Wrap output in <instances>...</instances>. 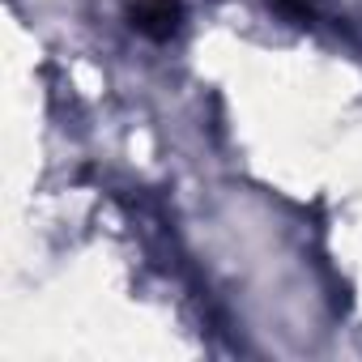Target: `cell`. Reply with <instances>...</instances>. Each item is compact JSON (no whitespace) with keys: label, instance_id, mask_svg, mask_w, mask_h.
<instances>
[{"label":"cell","instance_id":"1","mask_svg":"<svg viewBox=\"0 0 362 362\" xmlns=\"http://www.w3.org/2000/svg\"><path fill=\"white\" fill-rule=\"evenodd\" d=\"M128 30L149 43H170L184 30V0H128Z\"/></svg>","mask_w":362,"mask_h":362},{"label":"cell","instance_id":"2","mask_svg":"<svg viewBox=\"0 0 362 362\" xmlns=\"http://www.w3.org/2000/svg\"><path fill=\"white\" fill-rule=\"evenodd\" d=\"M269 9L294 26H311L315 22V0H269Z\"/></svg>","mask_w":362,"mask_h":362}]
</instances>
